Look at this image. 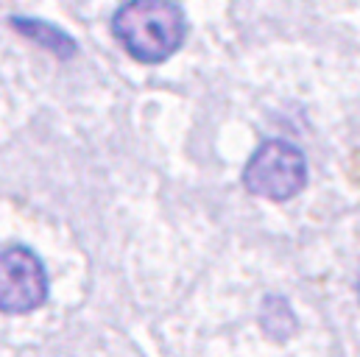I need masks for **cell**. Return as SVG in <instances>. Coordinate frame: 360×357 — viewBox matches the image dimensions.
<instances>
[{"label":"cell","instance_id":"obj_1","mask_svg":"<svg viewBox=\"0 0 360 357\" xmlns=\"http://www.w3.org/2000/svg\"><path fill=\"white\" fill-rule=\"evenodd\" d=\"M109 25L123 51L143 65L171 59L187 37V17L176 0H126Z\"/></svg>","mask_w":360,"mask_h":357},{"label":"cell","instance_id":"obj_2","mask_svg":"<svg viewBox=\"0 0 360 357\" xmlns=\"http://www.w3.org/2000/svg\"><path fill=\"white\" fill-rule=\"evenodd\" d=\"M240 178L243 187L257 198L288 201L307 184V160L293 143L269 140L249 157Z\"/></svg>","mask_w":360,"mask_h":357},{"label":"cell","instance_id":"obj_3","mask_svg":"<svg viewBox=\"0 0 360 357\" xmlns=\"http://www.w3.org/2000/svg\"><path fill=\"white\" fill-rule=\"evenodd\" d=\"M48 273L42 260L25 246H8L0 252V313L25 316L45 304Z\"/></svg>","mask_w":360,"mask_h":357},{"label":"cell","instance_id":"obj_4","mask_svg":"<svg viewBox=\"0 0 360 357\" xmlns=\"http://www.w3.org/2000/svg\"><path fill=\"white\" fill-rule=\"evenodd\" d=\"M11 25L20 31V34H25V37H31L34 42H39V45H45V48H51V51H56L59 56H73L76 53V42L68 37V34H62L59 28H53L51 22H37V20H11Z\"/></svg>","mask_w":360,"mask_h":357},{"label":"cell","instance_id":"obj_5","mask_svg":"<svg viewBox=\"0 0 360 357\" xmlns=\"http://www.w3.org/2000/svg\"><path fill=\"white\" fill-rule=\"evenodd\" d=\"M276 321H279V341H282V338H288V335L296 330L293 313H290V307H288V301H285V299H279V313H274V310L269 307V301H263V330H266L269 335L274 332Z\"/></svg>","mask_w":360,"mask_h":357}]
</instances>
